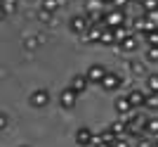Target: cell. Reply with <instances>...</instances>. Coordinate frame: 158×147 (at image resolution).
Wrapping results in <instances>:
<instances>
[{"instance_id": "1", "label": "cell", "mask_w": 158, "mask_h": 147, "mask_svg": "<svg viewBox=\"0 0 158 147\" xmlns=\"http://www.w3.org/2000/svg\"><path fill=\"white\" fill-rule=\"evenodd\" d=\"M90 19H87V14H73V17H69V31H71L73 36H85L87 31H90Z\"/></svg>"}, {"instance_id": "2", "label": "cell", "mask_w": 158, "mask_h": 147, "mask_svg": "<svg viewBox=\"0 0 158 147\" xmlns=\"http://www.w3.org/2000/svg\"><path fill=\"white\" fill-rule=\"evenodd\" d=\"M125 24H130L125 10H118V7H109V10H106V26H109V29L125 26Z\"/></svg>"}, {"instance_id": "3", "label": "cell", "mask_w": 158, "mask_h": 147, "mask_svg": "<svg viewBox=\"0 0 158 147\" xmlns=\"http://www.w3.org/2000/svg\"><path fill=\"white\" fill-rule=\"evenodd\" d=\"M94 138H97V133L87 126H80L78 131H76V145H80V147H92Z\"/></svg>"}, {"instance_id": "4", "label": "cell", "mask_w": 158, "mask_h": 147, "mask_svg": "<svg viewBox=\"0 0 158 147\" xmlns=\"http://www.w3.org/2000/svg\"><path fill=\"white\" fill-rule=\"evenodd\" d=\"M123 86V76L116 71H106L104 81H102V88H104L106 93H113V90H118V88Z\"/></svg>"}, {"instance_id": "5", "label": "cell", "mask_w": 158, "mask_h": 147, "mask_svg": "<svg viewBox=\"0 0 158 147\" xmlns=\"http://www.w3.org/2000/svg\"><path fill=\"white\" fill-rule=\"evenodd\" d=\"M85 76H87V81H90V83L102 86V81H104V76H106V69L102 67V64H90V67H87V71H85Z\"/></svg>"}, {"instance_id": "6", "label": "cell", "mask_w": 158, "mask_h": 147, "mask_svg": "<svg viewBox=\"0 0 158 147\" xmlns=\"http://www.w3.org/2000/svg\"><path fill=\"white\" fill-rule=\"evenodd\" d=\"M90 86H92V83L87 81V76H85V74H73V76H71V81H69V88H73V90H76L78 95H83V93H85V90H87Z\"/></svg>"}, {"instance_id": "7", "label": "cell", "mask_w": 158, "mask_h": 147, "mask_svg": "<svg viewBox=\"0 0 158 147\" xmlns=\"http://www.w3.org/2000/svg\"><path fill=\"white\" fill-rule=\"evenodd\" d=\"M76 102H78V93H76L73 88L66 86L64 90H61V95H59V105L64 109H73V107H76Z\"/></svg>"}, {"instance_id": "8", "label": "cell", "mask_w": 158, "mask_h": 147, "mask_svg": "<svg viewBox=\"0 0 158 147\" xmlns=\"http://www.w3.org/2000/svg\"><path fill=\"white\" fill-rule=\"evenodd\" d=\"M127 100H130V105L135 109H142L144 107V102H146V90H139V88H130L127 90Z\"/></svg>"}, {"instance_id": "9", "label": "cell", "mask_w": 158, "mask_h": 147, "mask_svg": "<svg viewBox=\"0 0 158 147\" xmlns=\"http://www.w3.org/2000/svg\"><path fill=\"white\" fill-rule=\"evenodd\" d=\"M113 109H116V114H118V116H127V114L135 112V107H132L130 100H127V95H118V97H116V102H113Z\"/></svg>"}, {"instance_id": "10", "label": "cell", "mask_w": 158, "mask_h": 147, "mask_svg": "<svg viewBox=\"0 0 158 147\" xmlns=\"http://www.w3.org/2000/svg\"><path fill=\"white\" fill-rule=\"evenodd\" d=\"M116 140H118V135L111 131V126H106V128H102V131L97 133L94 145H97V142H104V145H111V147H113V145H116Z\"/></svg>"}, {"instance_id": "11", "label": "cell", "mask_w": 158, "mask_h": 147, "mask_svg": "<svg viewBox=\"0 0 158 147\" xmlns=\"http://www.w3.org/2000/svg\"><path fill=\"white\" fill-rule=\"evenodd\" d=\"M102 33H104L102 26H90V31L83 36V40H85L87 45H102Z\"/></svg>"}, {"instance_id": "12", "label": "cell", "mask_w": 158, "mask_h": 147, "mask_svg": "<svg viewBox=\"0 0 158 147\" xmlns=\"http://www.w3.org/2000/svg\"><path fill=\"white\" fill-rule=\"evenodd\" d=\"M28 102H31V107H45L50 102V95H47V90H33Z\"/></svg>"}, {"instance_id": "13", "label": "cell", "mask_w": 158, "mask_h": 147, "mask_svg": "<svg viewBox=\"0 0 158 147\" xmlns=\"http://www.w3.org/2000/svg\"><path fill=\"white\" fill-rule=\"evenodd\" d=\"M109 10L104 0H85V14H92V12H104Z\"/></svg>"}, {"instance_id": "14", "label": "cell", "mask_w": 158, "mask_h": 147, "mask_svg": "<svg viewBox=\"0 0 158 147\" xmlns=\"http://www.w3.org/2000/svg\"><path fill=\"white\" fill-rule=\"evenodd\" d=\"M118 47L123 50V52H135V50L139 47V38H137V36H130V38H125Z\"/></svg>"}, {"instance_id": "15", "label": "cell", "mask_w": 158, "mask_h": 147, "mask_svg": "<svg viewBox=\"0 0 158 147\" xmlns=\"http://www.w3.org/2000/svg\"><path fill=\"white\" fill-rule=\"evenodd\" d=\"M61 2H64V0H43L40 5H43V12L45 14H52V12H57L61 7Z\"/></svg>"}, {"instance_id": "16", "label": "cell", "mask_w": 158, "mask_h": 147, "mask_svg": "<svg viewBox=\"0 0 158 147\" xmlns=\"http://www.w3.org/2000/svg\"><path fill=\"white\" fill-rule=\"evenodd\" d=\"M144 109L146 112H158V93H146Z\"/></svg>"}, {"instance_id": "17", "label": "cell", "mask_w": 158, "mask_h": 147, "mask_svg": "<svg viewBox=\"0 0 158 147\" xmlns=\"http://www.w3.org/2000/svg\"><path fill=\"white\" fill-rule=\"evenodd\" d=\"M102 45H106V47H113V45H116V36H113V29H109V26L104 29V33H102ZM116 47H118V45H116Z\"/></svg>"}, {"instance_id": "18", "label": "cell", "mask_w": 158, "mask_h": 147, "mask_svg": "<svg viewBox=\"0 0 158 147\" xmlns=\"http://www.w3.org/2000/svg\"><path fill=\"white\" fill-rule=\"evenodd\" d=\"M146 93H158V74H146Z\"/></svg>"}, {"instance_id": "19", "label": "cell", "mask_w": 158, "mask_h": 147, "mask_svg": "<svg viewBox=\"0 0 158 147\" xmlns=\"http://www.w3.org/2000/svg\"><path fill=\"white\" fill-rule=\"evenodd\" d=\"M146 43V47H158V29H153V31H149L146 36H142Z\"/></svg>"}, {"instance_id": "20", "label": "cell", "mask_w": 158, "mask_h": 147, "mask_svg": "<svg viewBox=\"0 0 158 147\" xmlns=\"http://www.w3.org/2000/svg\"><path fill=\"white\" fill-rule=\"evenodd\" d=\"M158 12V0H142V14Z\"/></svg>"}, {"instance_id": "21", "label": "cell", "mask_w": 158, "mask_h": 147, "mask_svg": "<svg viewBox=\"0 0 158 147\" xmlns=\"http://www.w3.org/2000/svg\"><path fill=\"white\" fill-rule=\"evenodd\" d=\"M144 62L146 64H158V47H146Z\"/></svg>"}, {"instance_id": "22", "label": "cell", "mask_w": 158, "mask_h": 147, "mask_svg": "<svg viewBox=\"0 0 158 147\" xmlns=\"http://www.w3.org/2000/svg\"><path fill=\"white\" fill-rule=\"evenodd\" d=\"M146 135H149V138H156L158 135V116H151L149 126H146Z\"/></svg>"}, {"instance_id": "23", "label": "cell", "mask_w": 158, "mask_h": 147, "mask_svg": "<svg viewBox=\"0 0 158 147\" xmlns=\"http://www.w3.org/2000/svg\"><path fill=\"white\" fill-rule=\"evenodd\" d=\"M113 147H132V140L127 138V135H123V138L116 140V145H113Z\"/></svg>"}, {"instance_id": "24", "label": "cell", "mask_w": 158, "mask_h": 147, "mask_svg": "<svg viewBox=\"0 0 158 147\" xmlns=\"http://www.w3.org/2000/svg\"><path fill=\"white\" fill-rule=\"evenodd\" d=\"M127 5H132V0H113L111 7H118V10H125Z\"/></svg>"}, {"instance_id": "25", "label": "cell", "mask_w": 158, "mask_h": 147, "mask_svg": "<svg viewBox=\"0 0 158 147\" xmlns=\"http://www.w3.org/2000/svg\"><path fill=\"white\" fill-rule=\"evenodd\" d=\"M2 10H5V14H12V12H14V0H5Z\"/></svg>"}, {"instance_id": "26", "label": "cell", "mask_w": 158, "mask_h": 147, "mask_svg": "<svg viewBox=\"0 0 158 147\" xmlns=\"http://www.w3.org/2000/svg\"><path fill=\"white\" fill-rule=\"evenodd\" d=\"M130 71H135V74H142V71H144V67H142V64H132V62H130Z\"/></svg>"}, {"instance_id": "27", "label": "cell", "mask_w": 158, "mask_h": 147, "mask_svg": "<svg viewBox=\"0 0 158 147\" xmlns=\"http://www.w3.org/2000/svg\"><path fill=\"white\" fill-rule=\"evenodd\" d=\"M146 17H149L151 24H156V26H158V12H151V14H146Z\"/></svg>"}, {"instance_id": "28", "label": "cell", "mask_w": 158, "mask_h": 147, "mask_svg": "<svg viewBox=\"0 0 158 147\" xmlns=\"http://www.w3.org/2000/svg\"><path fill=\"white\" fill-rule=\"evenodd\" d=\"M92 147H111V145H104V142H97V145H92Z\"/></svg>"}, {"instance_id": "29", "label": "cell", "mask_w": 158, "mask_h": 147, "mask_svg": "<svg viewBox=\"0 0 158 147\" xmlns=\"http://www.w3.org/2000/svg\"><path fill=\"white\" fill-rule=\"evenodd\" d=\"M104 2H106V7H111V5H113V0H104Z\"/></svg>"}, {"instance_id": "30", "label": "cell", "mask_w": 158, "mask_h": 147, "mask_svg": "<svg viewBox=\"0 0 158 147\" xmlns=\"http://www.w3.org/2000/svg\"><path fill=\"white\" fill-rule=\"evenodd\" d=\"M21 147H28V145H21Z\"/></svg>"}, {"instance_id": "31", "label": "cell", "mask_w": 158, "mask_h": 147, "mask_svg": "<svg viewBox=\"0 0 158 147\" xmlns=\"http://www.w3.org/2000/svg\"><path fill=\"white\" fill-rule=\"evenodd\" d=\"M153 147H158V145H153Z\"/></svg>"}]
</instances>
